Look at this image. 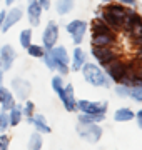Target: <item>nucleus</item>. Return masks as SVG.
Listing matches in <instances>:
<instances>
[{"mask_svg":"<svg viewBox=\"0 0 142 150\" xmlns=\"http://www.w3.org/2000/svg\"><path fill=\"white\" fill-rule=\"evenodd\" d=\"M27 54L30 55V57H33V59H42L45 54V48L44 45H38V43H30L27 47Z\"/></svg>","mask_w":142,"mask_h":150,"instance_id":"obj_27","label":"nucleus"},{"mask_svg":"<svg viewBox=\"0 0 142 150\" xmlns=\"http://www.w3.org/2000/svg\"><path fill=\"white\" fill-rule=\"evenodd\" d=\"M17 0H5V4H7V7H12L13 4H15Z\"/></svg>","mask_w":142,"mask_h":150,"instance_id":"obj_44","label":"nucleus"},{"mask_svg":"<svg viewBox=\"0 0 142 150\" xmlns=\"http://www.w3.org/2000/svg\"><path fill=\"white\" fill-rule=\"evenodd\" d=\"M105 75L109 77V80L112 83H122L124 79L127 77V70H126V59H117L114 62H110L104 67Z\"/></svg>","mask_w":142,"mask_h":150,"instance_id":"obj_4","label":"nucleus"},{"mask_svg":"<svg viewBox=\"0 0 142 150\" xmlns=\"http://www.w3.org/2000/svg\"><path fill=\"white\" fill-rule=\"evenodd\" d=\"M80 22L82 20H79V18H74V20H70L69 23L65 25V30H67V33H74L75 32V28L80 25Z\"/></svg>","mask_w":142,"mask_h":150,"instance_id":"obj_35","label":"nucleus"},{"mask_svg":"<svg viewBox=\"0 0 142 150\" xmlns=\"http://www.w3.org/2000/svg\"><path fill=\"white\" fill-rule=\"evenodd\" d=\"M4 18H5V10H0V33H2V27H4Z\"/></svg>","mask_w":142,"mask_h":150,"instance_id":"obj_40","label":"nucleus"},{"mask_svg":"<svg viewBox=\"0 0 142 150\" xmlns=\"http://www.w3.org/2000/svg\"><path fill=\"white\" fill-rule=\"evenodd\" d=\"M105 118V115H95V113H79V122L84 123H100Z\"/></svg>","mask_w":142,"mask_h":150,"instance_id":"obj_25","label":"nucleus"},{"mask_svg":"<svg viewBox=\"0 0 142 150\" xmlns=\"http://www.w3.org/2000/svg\"><path fill=\"white\" fill-rule=\"evenodd\" d=\"M117 43H119L117 32L99 33V35H92L90 38V47H117Z\"/></svg>","mask_w":142,"mask_h":150,"instance_id":"obj_9","label":"nucleus"},{"mask_svg":"<svg viewBox=\"0 0 142 150\" xmlns=\"http://www.w3.org/2000/svg\"><path fill=\"white\" fill-rule=\"evenodd\" d=\"M44 147V139H42V134L38 132H33L28 139V150H42Z\"/></svg>","mask_w":142,"mask_h":150,"instance_id":"obj_24","label":"nucleus"},{"mask_svg":"<svg viewBox=\"0 0 142 150\" xmlns=\"http://www.w3.org/2000/svg\"><path fill=\"white\" fill-rule=\"evenodd\" d=\"M50 55L55 60V72H59V75H67L70 72V55L67 52L65 45H55V47L49 48Z\"/></svg>","mask_w":142,"mask_h":150,"instance_id":"obj_2","label":"nucleus"},{"mask_svg":"<svg viewBox=\"0 0 142 150\" xmlns=\"http://www.w3.org/2000/svg\"><path fill=\"white\" fill-rule=\"evenodd\" d=\"M87 28H89V23H87L85 20H82V22H80V25L75 28V32L70 33L74 45H80V43L84 42V38H85V33H87Z\"/></svg>","mask_w":142,"mask_h":150,"instance_id":"obj_20","label":"nucleus"},{"mask_svg":"<svg viewBox=\"0 0 142 150\" xmlns=\"http://www.w3.org/2000/svg\"><path fill=\"white\" fill-rule=\"evenodd\" d=\"M57 42H59V25L54 20H50L42 32V45L45 50H49V48L55 47Z\"/></svg>","mask_w":142,"mask_h":150,"instance_id":"obj_8","label":"nucleus"},{"mask_svg":"<svg viewBox=\"0 0 142 150\" xmlns=\"http://www.w3.org/2000/svg\"><path fill=\"white\" fill-rule=\"evenodd\" d=\"M142 25V15L136 8H131L129 7V10H127V15L124 18V27H122V32L129 35L132 30H136L137 27H141Z\"/></svg>","mask_w":142,"mask_h":150,"instance_id":"obj_11","label":"nucleus"},{"mask_svg":"<svg viewBox=\"0 0 142 150\" xmlns=\"http://www.w3.org/2000/svg\"><path fill=\"white\" fill-rule=\"evenodd\" d=\"M64 87H65V83H64L62 75H54L52 77V90L57 93V97H60L64 93Z\"/></svg>","mask_w":142,"mask_h":150,"instance_id":"obj_29","label":"nucleus"},{"mask_svg":"<svg viewBox=\"0 0 142 150\" xmlns=\"http://www.w3.org/2000/svg\"><path fill=\"white\" fill-rule=\"evenodd\" d=\"M9 129H10V123H9V113H7L5 110L0 108V132L5 134Z\"/></svg>","mask_w":142,"mask_h":150,"instance_id":"obj_31","label":"nucleus"},{"mask_svg":"<svg viewBox=\"0 0 142 150\" xmlns=\"http://www.w3.org/2000/svg\"><path fill=\"white\" fill-rule=\"evenodd\" d=\"M136 120H142V108L136 112Z\"/></svg>","mask_w":142,"mask_h":150,"instance_id":"obj_43","label":"nucleus"},{"mask_svg":"<svg viewBox=\"0 0 142 150\" xmlns=\"http://www.w3.org/2000/svg\"><path fill=\"white\" fill-rule=\"evenodd\" d=\"M84 80L92 87H100V88H110L112 82L109 80V77L105 75L104 69L100 65L94 64V62H85L84 67L80 69Z\"/></svg>","mask_w":142,"mask_h":150,"instance_id":"obj_1","label":"nucleus"},{"mask_svg":"<svg viewBox=\"0 0 142 150\" xmlns=\"http://www.w3.org/2000/svg\"><path fill=\"white\" fill-rule=\"evenodd\" d=\"M37 2H38V5L42 7L44 12H47V10L52 8V0H37Z\"/></svg>","mask_w":142,"mask_h":150,"instance_id":"obj_36","label":"nucleus"},{"mask_svg":"<svg viewBox=\"0 0 142 150\" xmlns=\"http://www.w3.org/2000/svg\"><path fill=\"white\" fill-rule=\"evenodd\" d=\"M75 7V0H57L55 2V12L59 15H69Z\"/></svg>","mask_w":142,"mask_h":150,"instance_id":"obj_22","label":"nucleus"},{"mask_svg":"<svg viewBox=\"0 0 142 150\" xmlns=\"http://www.w3.org/2000/svg\"><path fill=\"white\" fill-rule=\"evenodd\" d=\"M22 113L25 115V118L33 117V115H35V103L27 98V100L23 102V105H22Z\"/></svg>","mask_w":142,"mask_h":150,"instance_id":"obj_30","label":"nucleus"},{"mask_svg":"<svg viewBox=\"0 0 142 150\" xmlns=\"http://www.w3.org/2000/svg\"><path fill=\"white\" fill-rule=\"evenodd\" d=\"M42 60H44L45 67H47L50 72H55V60H54V57L50 55L49 50H45V54H44V57H42Z\"/></svg>","mask_w":142,"mask_h":150,"instance_id":"obj_32","label":"nucleus"},{"mask_svg":"<svg viewBox=\"0 0 142 150\" xmlns=\"http://www.w3.org/2000/svg\"><path fill=\"white\" fill-rule=\"evenodd\" d=\"M102 10H107V12H112V13H115V15H120V17H126L127 15V10H129V7H124L120 5L119 2H109V4H105L104 7H102Z\"/></svg>","mask_w":142,"mask_h":150,"instance_id":"obj_23","label":"nucleus"},{"mask_svg":"<svg viewBox=\"0 0 142 150\" xmlns=\"http://www.w3.org/2000/svg\"><path fill=\"white\" fill-rule=\"evenodd\" d=\"M134 59H136L139 64H142V47L136 50V55H134Z\"/></svg>","mask_w":142,"mask_h":150,"instance_id":"obj_39","label":"nucleus"},{"mask_svg":"<svg viewBox=\"0 0 142 150\" xmlns=\"http://www.w3.org/2000/svg\"><path fill=\"white\" fill-rule=\"evenodd\" d=\"M102 2H104V4H109V2H114V0H102Z\"/></svg>","mask_w":142,"mask_h":150,"instance_id":"obj_45","label":"nucleus"},{"mask_svg":"<svg viewBox=\"0 0 142 150\" xmlns=\"http://www.w3.org/2000/svg\"><path fill=\"white\" fill-rule=\"evenodd\" d=\"M42 7L38 5L37 0H28L27 2V8H25V13H27V20L32 27H38L40 23V18H42Z\"/></svg>","mask_w":142,"mask_h":150,"instance_id":"obj_13","label":"nucleus"},{"mask_svg":"<svg viewBox=\"0 0 142 150\" xmlns=\"http://www.w3.org/2000/svg\"><path fill=\"white\" fill-rule=\"evenodd\" d=\"M87 62V54L80 45H75L74 52H72V57H70V70L72 72H80V69L84 67V64Z\"/></svg>","mask_w":142,"mask_h":150,"instance_id":"obj_16","label":"nucleus"},{"mask_svg":"<svg viewBox=\"0 0 142 150\" xmlns=\"http://www.w3.org/2000/svg\"><path fill=\"white\" fill-rule=\"evenodd\" d=\"M10 87H12V93L15 97L17 100H20V102H25L30 93H32V83L22 77H15V79H12L10 80Z\"/></svg>","mask_w":142,"mask_h":150,"instance_id":"obj_7","label":"nucleus"},{"mask_svg":"<svg viewBox=\"0 0 142 150\" xmlns=\"http://www.w3.org/2000/svg\"><path fill=\"white\" fill-rule=\"evenodd\" d=\"M7 113H9V123H10V127H17L18 123L22 122V118H23L22 105L15 103V107H12Z\"/></svg>","mask_w":142,"mask_h":150,"instance_id":"obj_21","label":"nucleus"},{"mask_svg":"<svg viewBox=\"0 0 142 150\" xmlns=\"http://www.w3.org/2000/svg\"><path fill=\"white\" fill-rule=\"evenodd\" d=\"M77 112L82 113H95V115H105L107 108H109V102L107 100H99V102H92V100H77L75 102Z\"/></svg>","mask_w":142,"mask_h":150,"instance_id":"obj_6","label":"nucleus"},{"mask_svg":"<svg viewBox=\"0 0 142 150\" xmlns=\"http://www.w3.org/2000/svg\"><path fill=\"white\" fill-rule=\"evenodd\" d=\"M129 97H131L132 100L142 103V87H132L131 92H129Z\"/></svg>","mask_w":142,"mask_h":150,"instance_id":"obj_34","label":"nucleus"},{"mask_svg":"<svg viewBox=\"0 0 142 150\" xmlns=\"http://www.w3.org/2000/svg\"><path fill=\"white\" fill-rule=\"evenodd\" d=\"M114 92L117 93L119 97H122V98H126V97H129V92H131V87L127 85H122V83H115V88Z\"/></svg>","mask_w":142,"mask_h":150,"instance_id":"obj_33","label":"nucleus"},{"mask_svg":"<svg viewBox=\"0 0 142 150\" xmlns=\"http://www.w3.org/2000/svg\"><path fill=\"white\" fill-rule=\"evenodd\" d=\"M23 18V10L20 7H10L9 10H5V18H4V27H2V33L9 32L13 25H17L18 22Z\"/></svg>","mask_w":142,"mask_h":150,"instance_id":"obj_10","label":"nucleus"},{"mask_svg":"<svg viewBox=\"0 0 142 150\" xmlns=\"http://www.w3.org/2000/svg\"><path fill=\"white\" fill-rule=\"evenodd\" d=\"M115 2H119L120 5H124V7H131V8L137 7V0H115Z\"/></svg>","mask_w":142,"mask_h":150,"instance_id":"obj_37","label":"nucleus"},{"mask_svg":"<svg viewBox=\"0 0 142 150\" xmlns=\"http://www.w3.org/2000/svg\"><path fill=\"white\" fill-rule=\"evenodd\" d=\"M60 98V102H62V105L65 107L67 112H77V108H75V102H77V98H75V93H74V85L72 83H65V87H64V93L59 97Z\"/></svg>","mask_w":142,"mask_h":150,"instance_id":"obj_14","label":"nucleus"},{"mask_svg":"<svg viewBox=\"0 0 142 150\" xmlns=\"http://www.w3.org/2000/svg\"><path fill=\"white\" fill-rule=\"evenodd\" d=\"M90 54L95 59V64L100 65L102 69L107 64H110V62H114V60L122 57L120 50L115 47H90Z\"/></svg>","mask_w":142,"mask_h":150,"instance_id":"obj_3","label":"nucleus"},{"mask_svg":"<svg viewBox=\"0 0 142 150\" xmlns=\"http://www.w3.org/2000/svg\"><path fill=\"white\" fill-rule=\"evenodd\" d=\"M99 17L102 18V20L109 25L114 32H122V27H124V18L126 17H120V15H115V13H112V12H107V10H102L100 13H99Z\"/></svg>","mask_w":142,"mask_h":150,"instance_id":"obj_15","label":"nucleus"},{"mask_svg":"<svg viewBox=\"0 0 142 150\" xmlns=\"http://www.w3.org/2000/svg\"><path fill=\"white\" fill-rule=\"evenodd\" d=\"M0 150H9V144H5L4 140H0Z\"/></svg>","mask_w":142,"mask_h":150,"instance_id":"obj_42","label":"nucleus"},{"mask_svg":"<svg viewBox=\"0 0 142 150\" xmlns=\"http://www.w3.org/2000/svg\"><path fill=\"white\" fill-rule=\"evenodd\" d=\"M27 122L30 123V125H33L35 127V132H38V134H50L52 132V129H50V125L47 123V120H45V117L42 115V113H37L35 112V115L30 118H27Z\"/></svg>","mask_w":142,"mask_h":150,"instance_id":"obj_17","label":"nucleus"},{"mask_svg":"<svg viewBox=\"0 0 142 150\" xmlns=\"http://www.w3.org/2000/svg\"><path fill=\"white\" fill-rule=\"evenodd\" d=\"M32 28H23L22 32H20V35H18V42H20V47L25 48L27 50V47L32 43Z\"/></svg>","mask_w":142,"mask_h":150,"instance_id":"obj_26","label":"nucleus"},{"mask_svg":"<svg viewBox=\"0 0 142 150\" xmlns=\"http://www.w3.org/2000/svg\"><path fill=\"white\" fill-rule=\"evenodd\" d=\"M15 59H17V52L12 45L7 43V45H2L0 47V69L4 70V72L12 69Z\"/></svg>","mask_w":142,"mask_h":150,"instance_id":"obj_12","label":"nucleus"},{"mask_svg":"<svg viewBox=\"0 0 142 150\" xmlns=\"http://www.w3.org/2000/svg\"><path fill=\"white\" fill-rule=\"evenodd\" d=\"M0 2H2V0H0Z\"/></svg>","mask_w":142,"mask_h":150,"instance_id":"obj_46","label":"nucleus"},{"mask_svg":"<svg viewBox=\"0 0 142 150\" xmlns=\"http://www.w3.org/2000/svg\"><path fill=\"white\" fill-rule=\"evenodd\" d=\"M4 79H5V72L0 69V87L4 85Z\"/></svg>","mask_w":142,"mask_h":150,"instance_id":"obj_41","label":"nucleus"},{"mask_svg":"<svg viewBox=\"0 0 142 150\" xmlns=\"http://www.w3.org/2000/svg\"><path fill=\"white\" fill-rule=\"evenodd\" d=\"M131 43H132L136 48H141V47H142V35H139L137 38H132Z\"/></svg>","mask_w":142,"mask_h":150,"instance_id":"obj_38","label":"nucleus"},{"mask_svg":"<svg viewBox=\"0 0 142 150\" xmlns=\"http://www.w3.org/2000/svg\"><path fill=\"white\" fill-rule=\"evenodd\" d=\"M75 132L79 134V137H82L84 140H87L89 144H97L102 139V127H99V123H77Z\"/></svg>","mask_w":142,"mask_h":150,"instance_id":"obj_5","label":"nucleus"},{"mask_svg":"<svg viewBox=\"0 0 142 150\" xmlns=\"http://www.w3.org/2000/svg\"><path fill=\"white\" fill-rule=\"evenodd\" d=\"M136 118V112L129 107H120L115 110L114 113V120L115 122H131Z\"/></svg>","mask_w":142,"mask_h":150,"instance_id":"obj_18","label":"nucleus"},{"mask_svg":"<svg viewBox=\"0 0 142 150\" xmlns=\"http://www.w3.org/2000/svg\"><path fill=\"white\" fill-rule=\"evenodd\" d=\"M90 30H92V35H99V33H109V32H114L112 28L105 23L100 17H95L92 20V23H90Z\"/></svg>","mask_w":142,"mask_h":150,"instance_id":"obj_19","label":"nucleus"},{"mask_svg":"<svg viewBox=\"0 0 142 150\" xmlns=\"http://www.w3.org/2000/svg\"><path fill=\"white\" fill-rule=\"evenodd\" d=\"M15 103H17V98L13 97V93L9 90V92H7V95L4 97V100L0 102V108H2V110H5V112H9L12 107H15Z\"/></svg>","mask_w":142,"mask_h":150,"instance_id":"obj_28","label":"nucleus"}]
</instances>
